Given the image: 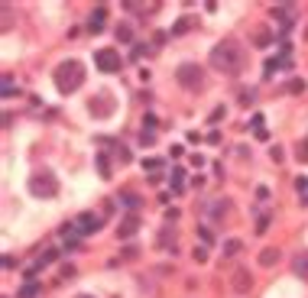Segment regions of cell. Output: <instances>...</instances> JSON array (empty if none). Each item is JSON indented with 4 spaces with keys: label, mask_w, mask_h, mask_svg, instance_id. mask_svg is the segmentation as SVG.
Segmentation results:
<instances>
[{
    "label": "cell",
    "mask_w": 308,
    "mask_h": 298,
    "mask_svg": "<svg viewBox=\"0 0 308 298\" xmlns=\"http://www.w3.org/2000/svg\"><path fill=\"white\" fill-rule=\"evenodd\" d=\"M246 62V52L237 39H221L214 49H211V68H217V72L224 75H237Z\"/></svg>",
    "instance_id": "1"
},
{
    "label": "cell",
    "mask_w": 308,
    "mask_h": 298,
    "mask_svg": "<svg viewBox=\"0 0 308 298\" xmlns=\"http://www.w3.org/2000/svg\"><path fill=\"white\" fill-rule=\"evenodd\" d=\"M55 87L62 94H75L78 87L85 84V68H81V62H75V58H68V62H62L59 68H55Z\"/></svg>",
    "instance_id": "2"
},
{
    "label": "cell",
    "mask_w": 308,
    "mask_h": 298,
    "mask_svg": "<svg viewBox=\"0 0 308 298\" xmlns=\"http://www.w3.org/2000/svg\"><path fill=\"white\" fill-rule=\"evenodd\" d=\"M30 195L33 198H55L59 195V182L52 172H36L30 178Z\"/></svg>",
    "instance_id": "3"
},
{
    "label": "cell",
    "mask_w": 308,
    "mask_h": 298,
    "mask_svg": "<svg viewBox=\"0 0 308 298\" xmlns=\"http://www.w3.org/2000/svg\"><path fill=\"white\" fill-rule=\"evenodd\" d=\"M175 81L182 87H188V91H195V87L205 84V72H201V65H195V62H182L175 68Z\"/></svg>",
    "instance_id": "4"
},
{
    "label": "cell",
    "mask_w": 308,
    "mask_h": 298,
    "mask_svg": "<svg viewBox=\"0 0 308 298\" xmlns=\"http://www.w3.org/2000/svg\"><path fill=\"white\" fill-rule=\"evenodd\" d=\"M94 65H98L104 75H114V72H120L123 58H120L117 49H98V52H94Z\"/></svg>",
    "instance_id": "5"
},
{
    "label": "cell",
    "mask_w": 308,
    "mask_h": 298,
    "mask_svg": "<svg viewBox=\"0 0 308 298\" xmlns=\"http://www.w3.org/2000/svg\"><path fill=\"white\" fill-rule=\"evenodd\" d=\"M101 224H104V217L91 214V211L78 214V221H75V227H78V236H94V233L101 230Z\"/></svg>",
    "instance_id": "6"
},
{
    "label": "cell",
    "mask_w": 308,
    "mask_h": 298,
    "mask_svg": "<svg viewBox=\"0 0 308 298\" xmlns=\"http://www.w3.org/2000/svg\"><path fill=\"white\" fill-rule=\"evenodd\" d=\"M272 20H279L283 33H289L292 23H295V7H272Z\"/></svg>",
    "instance_id": "7"
},
{
    "label": "cell",
    "mask_w": 308,
    "mask_h": 298,
    "mask_svg": "<svg viewBox=\"0 0 308 298\" xmlns=\"http://www.w3.org/2000/svg\"><path fill=\"white\" fill-rule=\"evenodd\" d=\"M88 110H91L94 117H107V113L114 110V104H110V94H98V98H91V104H88Z\"/></svg>",
    "instance_id": "8"
},
{
    "label": "cell",
    "mask_w": 308,
    "mask_h": 298,
    "mask_svg": "<svg viewBox=\"0 0 308 298\" xmlns=\"http://www.w3.org/2000/svg\"><path fill=\"white\" fill-rule=\"evenodd\" d=\"M136 230H139V217H136V214H127V217L120 221V227H117V236H120V240H130Z\"/></svg>",
    "instance_id": "9"
},
{
    "label": "cell",
    "mask_w": 308,
    "mask_h": 298,
    "mask_svg": "<svg viewBox=\"0 0 308 298\" xmlns=\"http://www.w3.org/2000/svg\"><path fill=\"white\" fill-rule=\"evenodd\" d=\"M231 282H234V292H237V295L250 292V285H253V279H250V269H237Z\"/></svg>",
    "instance_id": "10"
},
{
    "label": "cell",
    "mask_w": 308,
    "mask_h": 298,
    "mask_svg": "<svg viewBox=\"0 0 308 298\" xmlns=\"http://www.w3.org/2000/svg\"><path fill=\"white\" fill-rule=\"evenodd\" d=\"M104 23H107V7H98L88 20V33H104Z\"/></svg>",
    "instance_id": "11"
},
{
    "label": "cell",
    "mask_w": 308,
    "mask_h": 298,
    "mask_svg": "<svg viewBox=\"0 0 308 298\" xmlns=\"http://www.w3.org/2000/svg\"><path fill=\"white\" fill-rule=\"evenodd\" d=\"M292 273L302 279V282H308V250H305V253H298V256L292 259Z\"/></svg>",
    "instance_id": "12"
},
{
    "label": "cell",
    "mask_w": 308,
    "mask_h": 298,
    "mask_svg": "<svg viewBox=\"0 0 308 298\" xmlns=\"http://www.w3.org/2000/svg\"><path fill=\"white\" fill-rule=\"evenodd\" d=\"M279 256H283V253H279L276 247H266V250L260 253V266H276V262H279Z\"/></svg>",
    "instance_id": "13"
},
{
    "label": "cell",
    "mask_w": 308,
    "mask_h": 298,
    "mask_svg": "<svg viewBox=\"0 0 308 298\" xmlns=\"http://www.w3.org/2000/svg\"><path fill=\"white\" fill-rule=\"evenodd\" d=\"M130 13H139V16H153L156 10H159V4H127Z\"/></svg>",
    "instance_id": "14"
},
{
    "label": "cell",
    "mask_w": 308,
    "mask_h": 298,
    "mask_svg": "<svg viewBox=\"0 0 308 298\" xmlns=\"http://www.w3.org/2000/svg\"><path fill=\"white\" fill-rule=\"evenodd\" d=\"M39 288H42V285L36 282V279H30V282L20 288V295H16V298H36V295H39Z\"/></svg>",
    "instance_id": "15"
},
{
    "label": "cell",
    "mask_w": 308,
    "mask_h": 298,
    "mask_svg": "<svg viewBox=\"0 0 308 298\" xmlns=\"http://www.w3.org/2000/svg\"><path fill=\"white\" fill-rule=\"evenodd\" d=\"M159 247L162 250H169V247L175 250V230H172V227H165V230L159 233Z\"/></svg>",
    "instance_id": "16"
},
{
    "label": "cell",
    "mask_w": 308,
    "mask_h": 298,
    "mask_svg": "<svg viewBox=\"0 0 308 298\" xmlns=\"http://www.w3.org/2000/svg\"><path fill=\"white\" fill-rule=\"evenodd\" d=\"M191 26H195V20H191V16H182V20L172 26V36H182V33H188Z\"/></svg>",
    "instance_id": "17"
},
{
    "label": "cell",
    "mask_w": 308,
    "mask_h": 298,
    "mask_svg": "<svg viewBox=\"0 0 308 298\" xmlns=\"http://www.w3.org/2000/svg\"><path fill=\"white\" fill-rule=\"evenodd\" d=\"M94 162H98L101 178H110V162H107V156H104V153H98V156H94Z\"/></svg>",
    "instance_id": "18"
},
{
    "label": "cell",
    "mask_w": 308,
    "mask_h": 298,
    "mask_svg": "<svg viewBox=\"0 0 308 298\" xmlns=\"http://www.w3.org/2000/svg\"><path fill=\"white\" fill-rule=\"evenodd\" d=\"M286 65H289L286 58H269V62H266V68H263V72H266V78H272V75L279 72V68H286Z\"/></svg>",
    "instance_id": "19"
},
{
    "label": "cell",
    "mask_w": 308,
    "mask_h": 298,
    "mask_svg": "<svg viewBox=\"0 0 308 298\" xmlns=\"http://www.w3.org/2000/svg\"><path fill=\"white\" fill-rule=\"evenodd\" d=\"M120 204H123V207H130V211L136 214V207H139V198H136V195H130V191H123V195H120Z\"/></svg>",
    "instance_id": "20"
},
{
    "label": "cell",
    "mask_w": 308,
    "mask_h": 298,
    "mask_svg": "<svg viewBox=\"0 0 308 298\" xmlns=\"http://www.w3.org/2000/svg\"><path fill=\"white\" fill-rule=\"evenodd\" d=\"M295 156H298V162H305V165H308V136H305V139H298Z\"/></svg>",
    "instance_id": "21"
},
{
    "label": "cell",
    "mask_w": 308,
    "mask_h": 298,
    "mask_svg": "<svg viewBox=\"0 0 308 298\" xmlns=\"http://www.w3.org/2000/svg\"><path fill=\"white\" fill-rule=\"evenodd\" d=\"M227 204H231V201H211V214H214V217H224L227 214Z\"/></svg>",
    "instance_id": "22"
},
{
    "label": "cell",
    "mask_w": 308,
    "mask_h": 298,
    "mask_svg": "<svg viewBox=\"0 0 308 298\" xmlns=\"http://www.w3.org/2000/svg\"><path fill=\"white\" fill-rule=\"evenodd\" d=\"M169 182H172V188H175V191H182V182H185V169H175Z\"/></svg>",
    "instance_id": "23"
},
{
    "label": "cell",
    "mask_w": 308,
    "mask_h": 298,
    "mask_svg": "<svg viewBox=\"0 0 308 298\" xmlns=\"http://www.w3.org/2000/svg\"><path fill=\"white\" fill-rule=\"evenodd\" d=\"M16 84H13V75H4V98H13Z\"/></svg>",
    "instance_id": "24"
},
{
    "label": "cell",
    "mask_w": 308,
    "mask_h": 298,
    "mask_svg": "<svg viewBox=\"0 0 308 298\" xmlns=\"http://www.w3.org/2000/svg\"><path fill=\"white\" fill-rule=\"evenodd\" d=\"M117 39L120 42H130V39H133V29H130V26H117Z\"/></svg>",
    "instance_id": "25"
},
{
    "label": "cell",
    "mask_w": 308,
    "mask_h": 298,
    "mask_svg": "<svg viewBox=\"0 0 308 298\" xmlns=\"http://www.w3.org/2000/svg\"><path fill=\"white\" fill-rule=\"evenodd\" d=\"M139 143H143V146H153V143H156V130H143V133H139Z\"/></svg>",
    "instance_id": "26"
},
{
    "label": "cell",
    "mask_w": 308,
    "mask_h": 298,
    "mask_svg": "<svg viewBox=\"0 0 308 298\" xmlns=\"http://www.w3.org/2000/svg\"><path fill=\"white\" fill-rule=\"evenodd\" d=\"M224 253H227V256H237V253H240V240H227L224 243Z\"/></svg>",
    "instance_id": "27"
},
{
    "label": "cell",
    "mask_w": 308,
    "mask_h": 298,
    "mask_svg": "<svg viewBox=\"0 0 308 298\" xmlns=\"http://www.w3.org/2000/svg\"><path fill=\"white\" fill-rule=\"evenodd\" d=\"M143 169H146V172H153V175H156V172H159V169H162V162H159V159H143Z\"/></svg>",
    "instance_id": "28"
},
{
    "label": "cell",
    "mask_w": 308,
    "mask_h": 298,
    "mask_svg": "<svg viewBox=\"0 0 308 298\" xmlns=\"http://www.w3.org/2000/svg\"><path fill=\"white\" fill-rule=\"evenodd\" d=\"M149 52L153 49H149L146 42H139V46H133V58H143V55H149Z\"/></svg>",
    "instance_id": "29"
},
{
    "label": "cell",
    "mask_w": 308,
    "mask_h": 298,
    "mask_svg": "<svg viewBox=\"0 0 308 298\" xmlns=\"http://www.w3.org/2000/svg\"><path fill=\"white\" fill-rule=\"evenodd\" d=\"M295 191H298V195H305V191H308V178H305V175H298V178H295Z\"/></svg>",
    "instance_id": "30"
},
{
    "label": "cell",
    "mask_w": 308,
    "mask_h": 298,
    "mask_svg": "<svg viewBox=\"0 0 308 298\" xmlns=\"http://www.w3.org/2000/svg\"><path fill=\"white\" fill-rule=\"evenodd\" d=\"M191 256H195V262H208V250H205V247H195V253H191Z\"/></svg>",
    "instance_id": "31"
},
{
    "label": "cell",
    "mask_w": 308,
    "mask_h": 298,
    "mask_svg": "<svg viewBox=\"0 0 308 298\" xmlns=\"http://www.w3.org/2000/svg\"><path fill=\"white\" fill-rule=\"evenodd\" d=\"M198 236H201V240H205V243H214V233H211L208 227H198Z\"/></svg>",
    "instance_id": "32"
},
{
    "label": "cell",
    "mask_w": 308,
    "mask_h": 298,
    "mask_svg": "<svg viewBox=\"0 0 308 298\" xmlns=\"http://www.w3.org/2000/svg\"><path fill=\"white\" fill-rule=\"evenodd\" d=\"M269 156H272V162H283V149H279V146H272Z\"/></svg>",
    "instance_id": "33"
},
{
    "label": "cell",
    "mask_w": 308,
    "mask_h": 298,
    "mask_svg": "<svg viewBox=\"0 0 308 298\" xmlns=\"http://www.w3.org/2000/svg\"><path fill=\"white\" fill-rule=\"evenodd\" d=\"M143 127H146V130H153V127H156V117H153V113H146V120H143Z\"/></svg>",
    "instance_id": "34"
},
{
    "label": "cell",
    "mask_w": 308,
    "mask_h": 298,
    "mask_svg": "<svg viewBox=\"0 0 308 298\" xmlns=\"http://www.w3.org/2000/svg\"><path fill=\"white\" fill-rule=\"evenodd\" d=\"M253 101V91H240V104H250Z\"/></svg>",
    "instance_id": "35"
},
{
    "label": "cell",
    "mask_w": 308,
    "mask_h": 298,
    "mask_svg": "<svg viewBox=\"0 0 308 298\" xmlns=\"http://www.w3.org/2000/svg\"><path fill=\"white\" fill-rule=\"evenodd\" d=\"M78 298H94V295H78Z\"/></svg>",
    "instance_id": "36"
}]
</instances>
